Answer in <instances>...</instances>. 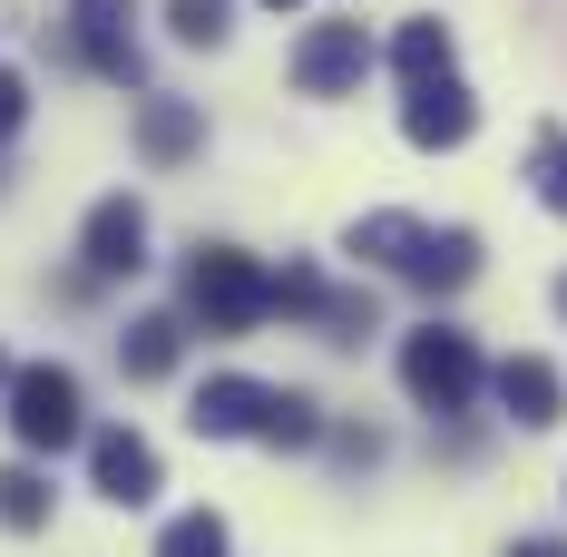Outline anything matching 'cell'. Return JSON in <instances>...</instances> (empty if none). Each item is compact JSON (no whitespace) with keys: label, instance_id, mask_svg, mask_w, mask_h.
Wrapping results in <instances>:
<instances>
[{"label":"cell","instance_id":"cell-3","mask_svg":"<svg viewBox=\"0 0 567 557\" xmlns=\"http://www.w3.org/2000/svg\"><path fill=\"white\" fill-rule=\"evenodd\" d=\"M480 382H489V362H480V342L451 333V323H421V333L401 342V391H411L431 421H441V411H470Z\"/></svg>","mask_w":567,"mask_h":557},{"label":"cell","instance_id":"cell-16","mask_svg":"<svg viewBox=\"0 0 567 557\" xmlns=\"http://www.w3.org/2000/svg\"><path fill=\"white\" fill-rule=\"evenodd\" d=\"M0 528H50V479L40 470H0Z\"/></svg>","mask_w":567,"mask_h":557},{"label":"cell","instance_id":"cell-4","mask_svg":"<svg viewBox=\"0 0 567 557\" xmlns=\"http://www.w3.org/2000/svg\"><path fill=\"white\" fill-rule=\"evenodd\" d=\"M79 431H89V421H79V372L20 362V372H10V441L20 450H69Z\"/></svg>","mask_w":567,"mask_h":557},{"label":"cell","instance_id":"cell-8","mask_svg":"<svg viewBox=\"0 0 567 557\" xmlns=\"http://www.w3.org/2000/svg\"><path fill=\"white\" fill-rule=\"evenodd\" d=\"M470 127H480V99L460 89L451 69L401 89V137H411V147H470Z\"/></svg>","mask_w":567,"mask_h":557},{"label":"cell","instance_id":"cell-5","mask_svg":"<svg viewBox=\"0 0 567 557\" xmlns=\"http://www.w3.org/2000/svg\"><path fill=\"white\" fill-rule=\"evenodd\" d=\"M127 20H137V0H79V10H69V50L89 59L99 79H117V89L147 79V59H137V30H127Z\"/></svg>","mask_w":567,"mask_h":557},{"label":"cell","instance_id":"cell-2","mask_svg":"<svg viewBox=\"0 0 567 557\" xmlns=\"http://www.w3.org/2000/svg\"><path fill=\"white\" fill-rule=\"evenodd\" d=\"M186 313L206 323V333H255L265 313H275V275L245 255V245H196L186 255Z\"/></svg>","mask_w":567,"mask_h":557},{"label":"cell","instance_id":"cell-13","mask_svg":"<svg viewBox=\"0 0 567 557\" xmlns=\"http://www.w3.org/2000/svg\"><path fill=\"white\" fill-rule=\"evenodd\" d=\"M176 352H186V323H176V313H137V323L117 333V362H127V382H167Z\"/></svg>","mask_w":567,"mask_h":557},{"label":"cell","instance_id":"cell-21","mask_svg":"<svg viewBox=\"0 0 567 557\" xmlns=\"http://www.w3.org/2000/svg\"><path fill=\"white\" fill-rule=\"evenodd\" d=\"M20 117H30V79L0 69V137H20Z\"/></svg>","mask_w":567,"mask_h":557},{"label":"cell","instance_id":"cell-15","mask_svg":"<svg viewBox=\"0 0 567 557\" xmlns=\"http://www.w3.org/2000/svg\"><path fill=\"white\" fill-rule=\"evenodd\" d=\"M392 69H401V89H411V79H441V69H451V30H441V20H401Z\"/></svg>","mask_w":567,"mask_h":557},{"label":"cell","instance_id":"cell-23","mask_svg":"<svg viewBox=\"0 0 567 557\" xmlns=\"http://www.w3.org/2000/svg\"><path fill=\"white\" fill-rule=\"evenodd\" d=\"M509 557H558V548H509Z\"/></svg>","mask_w":567,"mask_h":557},{"label":"cell","instance_id":"cell-18","mask_svg":"<svg viewBox=\"0 0 567 557\" xmlns=\"http://www.w3.org/2000/svg\"><path fill=\"white\" fill-rule=\"evenodd\" d=\"M167 30L186 40V50H226V0H167Z\"/></svg>","mask_w":567,"mask_h":557},{"label":"cell","instance_id":"cell-6","mask_svg":"<svg viewBox=\"0 0 567 557\" xmlns=\"http://www.w3.org/2000/svg\"><path fill=\"white\" fill-rule=\"evenodd\" d=\"M362 69H372V40H362V20H313V30L293 40V89H303V99H342Z\"/></svg>","mask_w":567,"mask_h":557},{"label":"cell","instance_id":"cell-26","mask_svg":"<svg viewBox=\"0 0 567 557\" xmlns=\"http://www.w3.org/2000/svg\"><path fill=\"white\" fill-rule=\"evenodd\" d=\"M265 10H293V0H265Z\"/></svg>","mask_w":567,"mask_h":557},{"label":"cell","instance_id":"cell-10","mask_svg":"<svg viewBox=\"0 0 567 557\" xmlns=\"http://www.w3.org/2000/svg\"><path fill=\"white\" fill-rule=\"evenodd\" d=\"M265 391L275 382H245V372H216V382L186 401V421H196V441H255V421H265Z\"/></svg>","mask_w":567,"mask_h":557},{"label":"cell","instance_id":"cell-19","mask_svg":"<svg viewBox=\"0 0 567 557\" xmlns=\"http://www.w3.org/2000/svg\"><path fill=\"white\" fill-rule=\"evenodd\" d=\"M323 293H333V283L313 275V265H284V275H275V313H293V323H313V313H323Z\"/></svg>","mask_w":567,"mask_h":557},{"label":"cell","instance_id":"cell-20","mask_svg":"<svg viewBox=\"0 0 567 557\" xmlns=\"http://www.w3.org/2000/svg\"><path fill=\"white\" fill-rule=\"evenodd\" d=\"M538 206H548V216H567V137H558V127L538 137Z\"/></svg>","mask_w":567,"mask_h":557},{"label":"cell","instance_id":"cell-17","mask_svg":"<svg viewBox=\"0 0 567 557\" xmlns=\"http://www.w3.org/2000/svg\"><path fill=\"white\" fill-rule=\"evenodd\" d=\"M157 557H226V518H216V508H186V518H167Z\"/></svg>","mask_w":567,"mask_h":557},{"label":"cell","instance_id":"cell-7","mask_svg":"<svg viewBox=\"0 0 567 557\" xmlns=\"http://www.w3.org/2000/svg\"><path fill=\"white\" fill-rule=\"evenodd\" d=\"M79 255H89V283L147 275V206H137V196H99L89 225H79Z\"/></svg>","mask_w":567,"mask_h":557},{"label":"cell","instance_id":"cell-9","mask_svg":"<svg viewBox=\"0 0 567 557\" xmlns=\"http://www.w3.org/2000/svg\"><path fill=\"white\" fill-rule=\"evenodd\" d=\"M89 479H99V499H109V508H147V499H157V450L117 421V431L89 441Z\"/></svg>","mask_w":567,"mask_h":557},{"label":"cell","instance_id":"cell-1","mask_svg":"<svg viewBox=\"0 0 567 557\" xmlns=\"http://www.w3.org/2000/svg\"><path fill=\"white\" fill-rule=\"evenodd\" d=\"M362 265H382L392 283H421V293H460V283L480 275V235L470 225H421V216H352V235H342Z\"/></svg>","mask_w":567,"mask_h":557},{"label":"cell","instance_id":"cell-25","mask_svg":"<svg viewBox=\"0 0 567 557\" xmlns=\"http://www.w3.org/2000/svg\"><path fill=\"white\" fill-rule=\"evenodd\" d=\"M558 313H567V275H558Z\"/></svg>","mask_w":567,"mask_h":557},{"label":"cell","instance_id":"cell-22","mask_svg":"<svg viewBox=\"0 0 567 557\" xmlns=\"http://www.w3.org/2000/svg\"><path fill=\"white\" fill-rule=\"evenodd\" d=\"M323 441H333L352 470H372V460H382V431H333V421H323Z\"/></svg>","mask_w":567,"mask_h":557},{"label":"cell","instance_id":"cell-14","mask_svg":"<svg viewBox=\"0 0 567 557\" xmlns=\"http://www.w3.org/2000/svg\"><path fill=\"white\" fill-rule=\"evenodd\" d=\"M255 441L265 450H313L323 441V411H313V391H265V421H255Z\"/></svg>","mask_w":567,"mask_h":557},{"label":"cell","instance_id":"cell-24","mask_svg":"<svg viewBox=\"0 0 567 557\" xmlns=\"http://www.w3.org/2000/svg\"><path fill=\"white\" fill-rule=\"evenodd\" d=\"M0 391H10V352H0Z\"/></svg>","mask_w":567,"mask_h":557},{"label":"cell","instance_id":"cell-11","mask_svg":"<svg viewBox=\"0 0 567 557\" xmlns=\"http://www.w3.org/2000/svg\"><path fill=\"white\" fill-rule=\"evenodd\" d=\"M489 391H499V411H509L518 431H548V421L567 411V382L538 362V352H509V362L489 372Z\"/></svg>","mask_w":567,"mask_h":557},{"label":"cell","instance_id":"cell-12","mask_svg":"<svg viewBox=\"0 0 567 557\" xmlns=\"http://www.w3.org/2000/svg\"><path fill=\"white\" fill-rule=\"evenodd\" d=\"M196 147H206V117L186 109V99H147L137 109V157L147 167H186Z\"/></svg>","mask_w":567,"mask_h":557}]
</instances>
